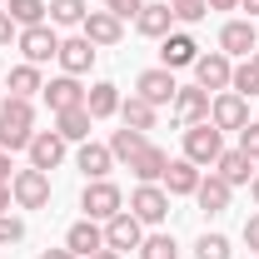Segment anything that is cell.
<instances>
[{
	"instance_id": "38",
	"label": "cell",
	"mask_w": 259,
	"mask_h": 259,
	"mask_svg": "<svg viewBox=\"0 0 259 259\" xmlns=\"http://www.w3.org/2000/svg\"><path fill=\"white\" fill-rule=\"evenodd\" d=\"M105 10H110V15H115V20H135V15H140V10H145V0H110V5H105Z\"/></svg>"
},
{
	"instance_id": "37",
	"label": "cell",
	"mask_w": 259,
	"mask_h": 259,
	"mask_svg": "<svg viewBox=\"0 0 259 259\" xmlns=\"http://www.w3.org/2000/svg\"><path fill=\"white\" fill-rule=\"evenodd\" d=\"M239 150H244L249 160H259V120H249V125L239 130Z\"/></svg>"
},
{
	"instance_id": "36",
	"label": "cell",
	"mask_w": 259,
	"mask_h": 259,
	"mask_svg": "<svg viewBox=\"0 0 259 259\" xmlns=\"http://www.w3.org/2000/svg\"><path fill=\"white\" fill-rule=\"evenodd\" d=\"M20 239H25V220L0 214V244H20Z\"/></svg>"
},
{
	"instance_id": "39",
	"label": "cell",
	"mask_w": 259,
	"mask_h": 259,
	"mask_svg": "<svg viewBox=\"0 0 259 259\" xmlns=\"http://www.w3.org/2000/svg\"><path fill=\"white\" fill-rule=\"evenodd\" d=\"M15 35H20V25L10 20V10H0V45H10Z\"/></svg>"
},
{
	"instance_id": "1",
	"label": "cell",
	"mask_w": 259,
	"mask_h": 259,
	"mask_svg": "<svg viewBox=\"0 0 259 259\" xmlns=\"http://www.w3.org/2000/svg\"><path fill=\"white\" fill-rule=\"evenodd\" d=\"M30 140H35V110H30V100H5L0 105V150L5 155H15V150H30Z\"/></svg>"
},
{
	"instance_id": "40",
	"label": "cell",
	"mask_w": 259,
	"mask_h": 259,
	"mask_svg": "<svg viewBox=\"0 0 259 259\" xmlns=\"http://www.w3.org/2000/svg\"><path fill=\"white\" fill-rule=\"evenodd\" d=\"M244 244L259 249V214H254V220H244Z\"/></svg>"
},
{
	"instance_id": "4",
	"label": "cell",
	"mask_w": 259,
	"mask_h": 259,
	"mask_svg": "<svg viewBox=\"0 0 259 259\" xmlns=\"http://www.w3.org/2000/svg\"><path fill=\"white\" fill-rule=\"evenodd\" d=\"M10 194H15V204L20 209H45L50 204V175L45 169H15V180H10Z\"/></svg>"
},
{
	"instance_id": "2",
	"label": "cell",
	"mask_w": 259,
	"mask_h": 259,
	"mask_svg": "<svg viewBox=\"0 0 259 259\" xmlns=\"http://www.w3.org/2000/svg\"><path fill=\"white\" fill-rule=\"evenodd\" d=\"M80 209H85V220H115L120 209H125V194L120 185H110V180H85V194H80Z\"/></svg>"
},
{
	"instance_id": "16",
	"label": "cell",
	"mask_w": 259,
	"mask_h": 259,
	"mask_svg": "<svg viewBox=\"0 0 259 259\" xmlns=\"http://www.w3.org/2000/svg\"><path fill=\"white\" fill-rule=\"evenodd\" d=\"M175 120H180V125H199V120H209V90H199V85H180V95H175Z\"/></svg>"
},
{
	"instance_id": "42",
	"label": "cell",
	"mask_w": 259,
	"mask_h": 259,
	"mask_svg": "<svg viewBox=\"0 0 259 259\" xmlns=\"http://www.w3.org/2000/svg\"><path fill=\"white\" fill-rule=\"evenodd\" d=\"M10 199H15V194H10V185H0V214L10 209Z\"/></svg>"
},
{
	"instance_id": "34",
	"label": "cell",
	"mask_w": 259,
	"mask_h": 259,
	"mask_svg": "<svg viewBox=\"0 0 259 259\" xmlns=\"http://www.w3.org/2000/svg\"><path fill=\"white\" fill-rule=\"evenodd\" d=\"M194 254H199V259H234V249H229V239H225V234H199Z\"/></svg>"
},
{
	"instance_id": "49",
	"label": "cell",
	"mask_w": 259,
	"mask_h": 259,
	"mask_svg": "<svg viewBox=\"0 0 259 259\" xmlns=\"http://www.w3.org/2000/svg\"><path fill=\"white\" fill-rule=\"evenodd\" d=\"M169 5H175V0H169Z\"/></svg>"
},
{
	"instance_id": "11",
	"label": "cell",
	"mask_w": 259,
	"mask_h": 259,
	"mask_svg": "<svg viewBox=\"0 0 259 259\" xmlns=\"http://www.w3.org/2000/svg\"><path fill=\"white\" fill-rule=\"evenodd\" d=\"M80 35H85L90 45H105V50H110V45L125 40V20H115L110 10H90V15L80 20Z\"/></svg>"
},
{
	"instance_id": "20",
	"label": "cell",
	"mask_w": 259,
	"mask_h": 259,
	"mask_svg": "<svg viewBox=\"0 0 259 259\" xmlns=\"http://www.w3.org/2000/svg\"><path fill=\"white\" fill-rule=\"evenodd\" d=\"M135 30L150 35V40H164V35L175 30V10H169V0H164V5H150V0H145V10L135 15Z\"/></svg>"
},
{
	"instance_id": "21",
	"label": "cell",
	"mask_w": 259,
	"mask_h": 259,
	"mask_svg": "<svg viewBox=\"0 0 259 259\" xmlns=\"http://www.w3.org/2000/svg\"><path fill=\"white\" fill-rule=\"evenodd\" d=\"M164 164H169V155H164L160 145H145V150L130 160V175H135L140 185H160V180H164Z\"/></svg>"
},
{
	"instance_id": "32",
	"label": "cell",
	"mask_w": 259,
	"mask_h": 259,
	"mask_svg": "<svg viewBox=\"0 0 259 259\" xmlns=\"http://www.w3.org/2000/svg\"><path fill=\"white\" fill-rule=\"evenodd\" d=\"M85 15V0H50V25H80Z\"/></svg>"
},
{
	"instance_id": "18",
	"label": "cell",
	"mask_w": 259,
	"mask_h": 259,
	"mask_svg": "<svg viewBox=\"0 0 259 259\" xmlns=\"http://www.w3.org/2000/svg\"><path fill=\"white\" fill-rule=\"evenodd\" d=\"M229 194H234V185H229V180H220V175L209 169V175L199 180L194 199H199V209H204V214H225V209H229Z\"/></svg>"
},
{
	"instance_id": "13",
	"label": "cell",
	"mask_w": 259,
	"mask_h": 259,
	"mask_svg": "<svg viewBox=\"0 0 259 259\" xmlns=\"http://www.w3.org/2000/svg\"><path fill=\"white\" fill-rule=\"evenodd\" d=\"M259 45V25L254 20H225L220 25V50L225 55H254Z\"/></svg>"
},
{
	"instance_id": "24",
	"label": "cell",
	"mask_w": 259,
	"mask_h": 259,
	"mask_svg": "<svg viewBox=\"0 0 259 259\" xmlns=\"http://www.w3.org/2000/svg\"><path fill=\"white\" fill-rule=\"evenodd\" d=\"M110 164H115V155H110V145H80V155H75V169L85 175V180H105L110 175Z\"/></svg>"
},
{
	"instance_id": "45",
	"label": "cell",
	"mask_w": 259,
	"mask_h": 259,
	"mask_svg": "<svg viewBox=\"0 0 259 259\" xmlns=\"http://www.w3.org/2000/svg\"><path fill=\"white\" fill-rule=\"evenodd\" d=\"M239 10H249V20L259 15V0H239Z\"/></svg>"
},
{
	"instance_id": "5",
	"label": "cell",
	"mask_w": 259,
	"mask_h": 259,
	"mask_svg": "<svg viewBox=\"0 0 259 259\" xmlns=\"http://www.w3.org/2000/svg\"><path fill=\"white\" fill-rule=\"evenodd\" d=\"M15 45H20L25 65H45V60L60 55V35L50 30V25H25V30L15 35Z\"/></svg>"
},
{
	"instance_id": "35",
	"label": "cell",
	"mask_w": 259,
	"mask_h": 259,
	"mask_svg": "<svg viewBox=\"0 0 259 259\" xmlns=\"http://www.w3.org/2000/svg\"><path fill=\"white\" fill-rule=\"evenodd\" d=\"M169 10H175V20H185V25H199V20L209 15V5H204V0H175Z\"/></svg>"
},
{
	"instance_id": "23",
	"label": "cell",
	"mask_w": 259,
	"mask_h": 259,
	"mask_svg": "<svg viewBox=\"0 0 259 259\" xmlns=\"http://www.w3.org/2000/svg\"><path fill=\"white\" fill-rule=\"evenodd\" d=\"M85 110H90V120H110V115H120V85H110V80H100L85 90Z\"/></svg>"
},
{
	"instance_id": "25",
	"label": "cell",
	"mask_w": 259,
	"mask_h": 259,
	"mask_svg": "<svg viewBox=\"0 0 259 259\" xmlns=\"http://www.w3.org/2000/svg\"><path fill=\"white\" fill-rule=\"evenodd\" d=\"M90 125H95V120H90V110H85V105H80V110H60V115H55V135H60L65 145H70V140H80V145H85V140H90Z\"/></svg>"
},
{
	"instance_id": "6",
	"label": "cell",
	"mask_w": 259,
	"mask_h": 259,
	"mask_svg": "<svg viewBox=\"0 0 259 259\" xmlns=\"http://www.w3.org/2000/svg\"><path fill=\"white\" fill-rule=\"evenodd\" d=\"M130 214L140 225H164L169 220V194H164V185H140V190L130 194Z\"/></svg>"
},
{
	"instance_id": "8",
	"label": "cell",
	"mask_w": 259,
	"mask_h": 259,
	"mask_svg": "<svg viewBox=\"0 0 259 259\" xmlns=\"http://www.w3.org/2000/svg\"><path fill=\"white\" fill-rule=\"evenodd\" d=\"M135 95H140V100H150L155 110H160V105H175V95H180V85H175V70H164V65L145 70V75L135 80Z\"/></svg>"
},
{
	"instance_id": "22",
	"label": "cell",
	"mask_w": 259,
	"mask_h": 259,
	"mask_svg": "<svg viewBox=\"0 0 259 259\" xmlns=\"http://www.w3.org/2000/svg\"><path fill=\"white\" fill-rule=\"evenodd\" d=\"M199 180H204V175H199L194 160H169L164 164V194H194Z\"/></svg>"
},
{
	"instance_id": "44",
	"label": "cell",
	"mask_w": 259,
	"mask_h": 259,
	"mask_svg": "<svg viewBox=\"0 0 259 259\" xmlns=\"http://www.w3.org/2000/svg\"><path fill=\"white\" fill-rule=\"evenodd\" d=\"M40 259H75V254H70V249H45Z\"/></svg>"
},
{
	"instance_id": "30",
	"label": "cell",
	"mask_w": 259,
	"mask_h": 259,
	"mask_svg": "<svg viewBox=\"0 0 259 259\" xmlns=\"http://www.w3.org/2000/svg\"><path fill=\"white\" fill-rule=\"evenodd\" d=\"M45 15H50V5L45 0H10V20L25 30V25H45Z\"/></svg>"
},
{
	"instance_id": "47",
	"label": "cell",
	"mask_w": 259,
	"mask_h": 259,
	"mask_svg": "<svg viewBox=\"0 0 259 259\" xmlns=\"http://www.w3.org/2000/svg\"><path fill=\"white\" fill-rule=\"evenodd\" d=\"M90 259H120V254H115V249H95Z\"/></svg>"
},
{
	"instance_id": "48",
	"label": "cell",
	"mask_w": 259,
	"mask_h": 259,
	"mask_svg": "<svg viewBox=\"0 0 259 259\" xmlns=\"http://www.w3.org/2000/svg\"><path fill=\"white\" fill-rule=\"evenodd\" d=\"M249 60H254V70H259V50H254V55H249Z\"/></svg>"
},
{
	"instance_id": "28",
	"label": "cell",
	"mask_w": 259,
	"mask_h": 259,
	"mask_svg": "<svg viewBox=\"0 0 259 259\" xmlns=\"http://www.w3.org/2000/svg\"><path fill=\"white\" fill-rule=\"evenodd\" d=\"M45 90V80H40V65H15L10 70V95L15 100H30Z\"/></svg>"
},
{
	"instance_id": "10",
	"label": "cell",
	"mask_w": 259,
	"mask_h": 259,
	"mask_svg": "<svg viewBox=\"0 0 259 259\" xmlns=\"http://www.w3.org/2000/svg\"><path fill=\"white\" fill-rule=\"evenodd\" d=\"M140 244H145V225H140L130 209H120L115 220H105V249L120 254V249H140Z\"/></svg>"
},
{
	"instance_id": "17",
	"label": "cell",
	"mask_w": 259,
	"mask_h": 259,
	"mask_svg": "<svg viewBox=\"0 0 259 259\" xmlns=\"http://www.w3.org/2000/svg\"><path fill=\"white\" fill-rule=\"evenodd\" d=\"M55 60H60L65 75H85V70L95 65V45H90L85 35H70V40H60V55H55Z\"/></svg>"
},
{
	"instance_id": "31",
	"label": "cell",
	"mask_w": 259,
	"mask_h": 259,
	"mask_svg": "<svg viewBox=\"0 0 259 259\" xmlns=\"http://www.w3.org/2000/svg\"><path fill=\"white\" fill-rule=\"evenodd\" d=\"M140 259H180V244H175V234H145V244H140Z\"/></svg>"
},
{
	"instance_id": "46",
	"label": "cell",
	"mask_w": 259,
	"mask_h": 259,
	"mask_svg": "<svg viewBox=\"0 0 259 259\" xmlns=\"http://www.w3.org/2000/svg\"><path fill=\"white\" fill-rule=\"evenodd\" d=\"M249 199H254V204H259V175H254V180H249Z\"/></svg>"
},
{
	"instance_id": "19",
	"label": "cell",
	"mask_w": 259,
	"mask_h": 259,
	"mask_svg": "<svg viewBox=\"0 0 259 259\" xmlns=\"http://www.w3.org/2000/svg\"><path fill=\"white\" fill-rule=\"evenodd\" d=\"M60 160H65V140L55 135V130H35V140H30V164L50 175Z\"/></svg>"
},
{
	"instance_id": "14",
	"label": "cell",
	"mask_w": 259,
	"mask_h": 259,
	"mask_svg": "<svg viewBox=\"0 0 259 259\" xmlns=\"http://www.w3.org/2000/svg\"><path fill=\"white\" fill-rule=\"evenodd\" d=\"M160 60H164V70H185V65H194V60H199L194 35H190V30H169V35L160 40Z\"/></svg>"
},
{
	"instance_id": "9",
	"label": "cell",
	"mask_w": 259,
	"mask_h": 259,
	"mask_svg": "<svg viewBox=\"0 0 259 259\" xmlns=\"http://www.w3.org/2000/svg\"><path fill=\"white\" fill-rule=\"evenodd\" d=\"M209 125H214V130H244V125H249V105H244V95L220 90V95L209 100Z\"/></svg>"
},
{
	"instance_id": "3",
	"label": "cell",
	"mask_w": 259,
	"mask_h": 259,
	"mask_svg": "<svg viewBox=\"0 0 259 259\" xmlns=\"http://www.w3.org/2000/svg\"><path fill=\"white\" fill-rule=\"evenodd\" d=\"M220 155H225V130H214L209 120L185 125V160H194V164H214Z\"/></svg>"
},
{
	"instance_id": "27",
	"label": "cell",
	"mask_w": 259,
	"mask_h": 259,
	"mask_svg": "<svg viewBox=\"0 0 259 259\" xmlns=\"http://www.w3.org/2000/svg\"><path fill=\"white\" fill-rule=\"evenodd\" d=\"M120 120H125V130H155V105L150 100H140V95H130V100H120Z\"/></svg>"
},
{
	"instance_id": "33",
	"label": "cell",
	"mask_w": 259,
	"mask_h": 259,
	"mask_svg": "<svg viewBox=\"0 0 259 259\" xmlns=\"http://www.w3.org/2000/svg\"><path fill=\"white\" fill-rule=\"evenodd\" d=\"M229 90L234 95H259V70H254V60H244V65H234V80H229Z\"/></svg>"
},
{
	"instance_id": "29",
	"label": "cell",
	"mask_w": 259,
	"mask_h": 259,
	"mask_svg": "<svg viewBox=\"0 0 259 259\" xmlns=\"http://www.w3.org/2000/svg\"><path fill=\"white\" fill-rule=\"evenodd\" d=\"M145 145H150V140H145L140 130H115V135H110V155H115V160H125V164L135 160Z\"/></svg>"
},
{
	"instance_id": "7",
	"label": "cell",
	"mask_w": 259,
	"mask_h": 259,
	"mask_svg": "<svg viewBox=\"0 0 259 259\" xmlns=\"http://www.w3.org/2000/svg\"><path fill=\"white\" fill-rule=\"evenodd\" d=\"M229 80H234V65H229V55L225 50H209V55H199L194 60V85L199 90H229Z\"/></svg>"
},
{
	"instance_id": "26",
	"label": "cell",
	"mask_w": 259,
	"mask_h": 259,
	"mask_svg": "<svg viewBox=\"0 0 259 259\" xmlns=\"http://www.w3.org/2000/svg\"><path fill=\"white\" fill-rule=\"evenodd\" d=\"M249 169H254V160H249L244 150H225V155L214 160V175H220V180H229V185H249V180H254Z\"/></svg>"
},
{
	"instance_id": "41",
	"label": "cell",
	"mask_w": 259,
	"mask_h": 259,
	"mask_svg": "<svg viewBox=\"0 0 259 259\" xmlns=\"http://www.w3.org/2000/svg\"><path fill=\"white\" fill-rule=\"evenodd\" d=\"M10 169H15V164H10V155H5V150H0V185H10V180H15Z\"/></svg>"
},
{
	"instance_id": "15",
	"label": "cell",
	"mask_w": 259,
	"mask_h": 259,
	"mask_svg": "<svg viewBox=\"0 0 259 259\" xmlns=\"http://www.w3.org/2000/svg\"><path fill=\"white\" fill-rule=\"evenodd\" d=\"M40 95H45V105L60 115V110H80V105H85V85H80V75H60V80H50Z\"/></svg>"
},
{
	"instance_id": "43",
	"label": "cell",
	"mask_w": 259,
	"mask_h": 259,
	"mask_svg": "<svg viewBox=\"0 0 259 259\" xmlns=\"http://www.w3.org/2000/svg\"><path fill=\"white\" fill-rule=\"evenodd\" d=\"M204 5H209V10H234L239 0H204Z\"/></svg>"
},
{
	"instance_id": "12",
	"label": "cell",
	"mask_w": 259,
	"mask_h": 259,
	"mask_svg": "<svg viewBox=\"0 0 259 259\" xmlns=\"http://www.w3.org/2000/svg\"><path fill=\"white\" fill-rule=\"evenodd\" d=\"M65 249L75 259H90L95 249H105V229H100V220H75V225L65 229Z\"/></svg>"
},
{
	"instance_id": "50",
	"label": "cell",
	"mask_w": 259,
	"mask_h": 259,
	"mask_svg": "<svg viewBox=\"0 0 259 259\" xmlns=\"http://www.w3.org/2000/svg\"><path fill=\"white\" fill-rule=\"evenodd\" d=\"M0 65H5V60H0Z\"/></svg>"
}]
</instances>
